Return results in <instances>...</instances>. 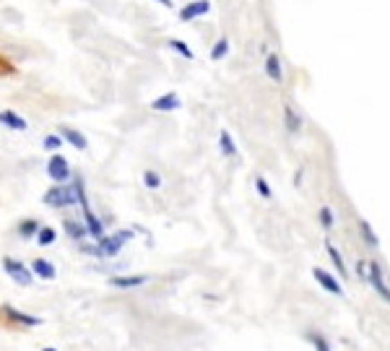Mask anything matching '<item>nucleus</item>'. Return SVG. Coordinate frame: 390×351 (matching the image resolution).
Masks as SVG:
<instances>
[{
	"label": "nucleus",
	"mask_w": 390,
	"mask_h": 351,
	"mask_svg": "<svg viewBox=\"0 0 390 351\" xmlns=\"http://www.w3.org/2000/svg\"><path fill=\"white\" fill-rule=\"evenodd\" d=\"M42 318L29 315V312L16 310L13 305H0V328L8 331H29V328H40Z\"/></svg>",
	"instance_id": "nucleus-1"
},
{
	"label": "nucleus",
	"mask_w": 390,
	"mask_h": 351,
	"mask_svg": "<svg viewBox=\"0 0 390 351\" xmlns=\"http://www.w3.org/2000/svg\"><path fill=\"white\" fill-rule=\"evenodd\" d=\"M135 237L133 229H117V232H112V234H104L99 242H96V258H117L120 252H123V248L130 242V239Z\"/></svg>",
	"instance_id": "nucleus-2"
},
{
	"label": "nucleus",
	"mask_w": 390,
	"mask_h": 351,
	"mask_svg": "<svg viewBox=\"0 0 390 351\" xmlns=\"http://www.w3.org/2000/svg\"><path fill=\"white\" fill-rule=\"evenodd\" d=\"M42 203L47 208H55V211H62V208H71V206H78V200H76V190L73 185H52L44 190V196H42Z\"/></svg>",
	"instance_id": "nucleus-3"
},
{
	"label": "nucleus",
	"mask_w": 390,
	"mask_h": 351,
	"mask_svg": "<svg viewBox=\"0 0 390 351\" xmlns=\"http://www.w3.org/2000/svg\"><path fill=\"white\" fill-rule=\"evenodd\" d=\"M0 266H3L6 276H8L16 286H31V284H34V276H31L29 266H26V263H21L19 258H13V255H3Z\"/></svg>",
	"instance_id": "nucleus-4"
},
{
	"label": "nucleus",
	"mask_w": 390,
	"mask_h": 351,
	"mask_svg": "<svg viewBox=\"0 0 390 351\" xmlns=\"http://www.w3.org/2000/svg\"><path fill=\"white\" fill-rule=\"evenodd\" d=\"M47 177H50L55 185H68L73 177V169L68 164V159L62 154H52L47 159Z\"/></svg>",
	"instance_id": "nucleus-5"
},
{
	"label": "nucleus",
	"mask_w": 390,
	"mask_h": 351,
	"mask_svg": "<svg viewBox=\"0 0 390 351\" xmlns=\"http://www.w3.org/2000/svg\"><path fill=\"white\" fill-rule=\"evenodd\" d=\"M312 279L318 281V286L323 291H328L333 297H346V286H344V281H339V276H333L330 271L325 268H312Z\"/></svg>",
	"instance_id": "nucleus-6"
},
{
	"label": "nucleus",
	"mask_w": 390,
	"mask_h": 351,
	"mask_svg": "<svg viewBox=\"0 0 390 351\" xmlns=\"http://www.w3.org/2000/svg\"><path fill=\"white\" fill-rule=\"evenodd\" d=\"M367 281L372 284V289L378 291V297H380L385 305H390V286H388V281H385V273H382L380 268V263L378 260H367Z\"/></svg>",
	"instance_id": "nucleus-7"
},
{
	"label": "nucleus",
	"mask_w": 390,
	"mask_h": 351,
	"mask_svg": "<svg viewBox=\"0 0 390 351\" xmlns=\"http://www.w3.org/2000/svg\"><path fill=\"white\" fill-rule=\"evenodd\" d=\"M151 281L149 273H120V276H110V286L117 291H133L141 289Z\"/></svg>",
	"instance_id": "nucleus-8"
},
{
	"label": "nucleus",
	"mask_w": 390,
	"mask_h": 351,
	"mask_svg": "<svg viewBox=\"0 0 390 351\" xmlns=\"http://www.w3.org/2000/svg\"><path fill=\"white\" fill-rule=\"evenodd\" d=\"M58 135L62 138V144L73 146L76 151H86V148H89V138H86L78 128H68V125H62L60 130H58Z\"/></svg>",
	"instance_id": "nucleus-9"
},
{
	"label": "nucleus",
	"mask_w": 390,
	"mask_h": 351,
	"mask_svg": "<svg viewBox=\"0 0 390 351\" xmlns=\"http://www.w3.org/2000/svg\"><path fill=\"white\" fill-rule=\"evenodd\" d=\"M81 214H83V227H86V232H89V237H92L94 242H99V239L107 234L104 221L94 214V208H86V211H81Z\"/></svg>",
	"instance_id": "nucleus-10"
},
{
	"label": "nucleus",
	"mask_w": 390,
	"mask_h": 351,
	"mask_svg": "<svg viewBox=\"0 0 390 351\" xmlns=\"http://www.w3.org/2000/svg\"><path fill=\"white\" fill-rule=\"evenodd\" d=\"M62 232H65V237L71 242H78V245H83V239H89V232H86L83 221H78V219H62Z\"/></svg>",
	"instance_id": "nucleus-11"
},
{
	"label": "nucleus",
	"mask_w": 390,
	"mask_h": 351,
	"mask_svg": "<svg viewBox=\"0 0 390 351\" xmlns=\"http://www.w3.org/2000/svg\"><path fill=\"white\" fill-rule=\"evenodd\" d=\"M29 271H31V276H34V279H42V281H55V279H58V268L52 266L50 260H44V258H34V260H31Z\"/></svg>",
	"instance_id": "nucleus-12"
},
{
	"label": "nucleus",
	"mask_w": 390,
	"mask_h": 351,
	"mask_svg": "<svg viewBox=\"0 0 390 351\" xmlns=\"http://www.w3.org/2000/svg\"><path fill=\"white\" fill-rule=\"evenodd\" d=\"M208 13H211V0H193L185 8H180V21H195Z\"/></svg>",
	"instance_id": "nucleus-13"
},
{
	"label": "nucleus",
	"mask_w": 390,
	"mask_h": 351,
	"mask_svg": "<svg viewBox=\"0 0 390 351\" xmlns=\"http://www.w3.org/2000/svg\"><path fill=\"white\" fill-rule=\"evenodd\" d=\"M180 107H183V99H180L177 92H167L151 102V110H154V112H175Z\"/></svg>",
	"instance_id": "nucleus-14"
},
{
	"label": "nucleus",
	"mask_w": 390,
	"mask_h": 351,
	"mask_svg": "<svg viewBox=\"0 0 390 351\" xmlns=\"http://www.w3.org/2000/svg\"><path fill=\"white\" fill-rule=\"evenodd\" d=\"M0 125H3V128H8V130H13V133H24V130H29V123H26L19 112H13V110H0Z\"/></svg>",
	"instance_id": "nucleus-15"
},
{
	"label": "nucleus",
	"mask_w": 390,
	"mask_h": 351,
	"mask_svg": "<svg viewBox=\"0 0 390 351\" xmlns=\"http://www.w3.org/2000/svg\"><path fill=\"white\" fill-rule=\"evenodd\" d=\"M325 252H328V258L333 260V266H336V271H339V279L341 281L349 279V268H346V263H344V255H341L339 248H336L330 239H325Z\"/></svg>",
	"instance_id": "nucleus-16"
},
{
	"label": "nucleus",
	"mask_w": 390,
	"mask_h": 351,
	"mask_svg": "<svg viewBox=\"0 0 390 351\" xmlns=\"http://www.w3.org/2000/svg\"><path fill=\"white\" fill-rule=\"evenodd\" d=\"M40 227H42L40 219H34V216L21 219L19 224H16V234H19L21 239H34L37 237V232H40Z\"/></svg>",
	"instance_id": "nucleus-17"
},
{
	"label": "nucleus",
	"mask_w": 390,
	"mask_h": 351,
	"mask_svg": "<svg viewBox=\"0 0 390 351\" xmlns=\"http://www.w3.org/2000/svg\"><path fill=\"white\" fill-rule=\"evenodd\" d=\"M266 76L276 83L284 81V68H281V58H278L276 52H268L266 55Z\"/></svg>",
	"instance_id": "nucleus-18"
},
{
	"label": "nucleus",
	"mask_w": 390,
	"mask_h": 351,
	"mask_svg": "<svg viewBox=\"0 0 390 351\" xmlns=\"http://www.w3.org/2000/svg\"><path fill=\"white\" fill-rule=\"evenodd\" d=\"M284 125H287L289 135H297L302 130V117H299L291 104H284Z\"/></svg>",
	"instance_id": "nucleus-19"
},
{
	"label": "nucleus",
	"mask_w": 390,
	"mask_h": 351,
	"mask_svg": "<svg viewBox=\"0 0 390 351\" xmlns=\"http://www.w3.org/2000/svg\"><path fill=\"white\" fill-rule=\"evenodd\" d=\"M219 151H221L226 159L237 156V144H235V138H232V133H229L226 128H221V130H219Z\"/></svg>",
	"instance_id": "nucleus-20"
},
{
	"label": "nucleus",
	"mask_w": 390,
	"mask_h": 351,
	"mask_svg": "<svg viewBox=\"0 0 390 351\" xmlns=\"http://www.w3.org/2000/svg\"><path fill=\"white\" fill-rule=\"evenodd\" d=\"M359 234H362V239L367 242V248H380V237L375 234V229H372V224L367 221V219H359Z\"/></svg>",
	"instance_id": "nucleus-21"
},
{
	"label": "nucleus",
	"mask_w": 390,
	"mask_h": 351,
	"mask_svg": "<svg viewBox=\"0 0 390 351\" xmlns=\"http://www.w3.org/2000/svg\"><path fill=\"white\" fill-rule=\"evenodd\" d=\"M305 339H307L310 343H312V349L315 351H333V343L325 339V333L320 331H307L305 333Z\"/></svg>",
	"instance_id": "nucleus-22"
},
{
	"label": "nucleus",
	"mask_w": 390,
	"mask_h": 351,
	"mask_svg": "<svg viewBox=\"0 0 390 351\" xmlns=\"http://www.w3.org/2000/svg\"><path fill=\"white\" fill-rule=\"evenodd\" d=\"M34 239H37L40 248H50V245H55V239H58V232H55V227H50V224H42Z\"/></svg>",
	"instance_id": "nucleus-23"
},
{
	"label": "nucleus",
	"mask_w": 390,
	"mask_h": 351,
	"mask_svg": "<svg viewBox=\"0 0 390 351\" xmlns=\"http://www.w3.org/2000/svg\"><path fill=\"white\" fill-rule=\"evenodd\" d=\"M229 47H232V44H229V37H219V40L214 42V47H211V52H208V55H211V60H224L226 55H229Z\"/></svg>",
	"instance_id": "nucleus-24"
},
{
	"label": "nucleus",
	"mask_w": 390,
	"mask_h": 351,
	"mask_svg": "<svg viewBox=\"0 0 390 351\" xmlns=\"http://www.w3.org/2000/svg\"><path fill=\"white\" fill-rule=\"evenodd\" d=\"M318 224L323 227V232H330V229L336 227V214H333V208H330V206H320Z\"/></svg>",
	"instance_id": "nucleus-25"
},
{
	"label": "nucleus",
	"mask_w": 390,
	"mask_h": 351,
	"mask_svg": "<svg viewBox=\"0 0 390 351\" xmlns=\"http://www.w3.org/2000/svg\"><path fill=\"white\" fill-rule=\"evenodd\" d=\"M141 180H144V187L146 190H159L162 187V175L156 172V169H144V175H141Z\"/></svg>",
	"instance_id": "nucleus-26"
},
{
	"label": "nucleus",
	"mask_w": 390,
	"mask_h": 351,
	"mask_svg": "<svg viewBox=\"0 0 390 351\" xmlns=\"http://www.w3.org/2000/svg\"><path fill=\"white\" fill-rule=\"evenodd\" d=\"M169 50H175L180 58H185V60H193L195 58V52L190 50V44L183 40H169Z\"/></svg>",
	"instance_id": "nucleus-27"
},
{
	"label": "nucleus",
	"mask_w": 390,
	"mask_h": 351,
	"mask_svg": "<svg viewBox=\"0 0 390 351\" xmlns=\"http://www.w3.org/2000/svg\"><path fill=\"white\" fill-rule=\"evenodd\" d=\"M42 146L47 148V151H52V154H58L62 148V138L58 133H47L44 135V141H42Z\"/></svg>",
	"instance_id": "nucleus-28"
},
{
	"label": "nucleus",
	"mask_w": 390,
	"mask_h": 351,
	"mask_svg": "<svg viewBox=\"0 0 390 351\" xmlns=\"http://www.w3.org/2000/svg\"><path fill=\"white\" fill-rule=\"evenodd\" d=\"M255 190H257V196L266 198V200L273 198V190H271V185H268V180L263 175H255Z\"/></svg>",
	"instance_id": "nucleus-29"
},
{
	"label": "nucleus",
	"mask_w": 390,
	"mask_h": 351,
	"mask_svg": "<svg viewBox=\"0 0 390 351\" xmlns=\"http://www.w3.org/2000/svg\"><path fill=\"white\" fill-rule=\"evenodd\" d=\"M13 73H16V65L6 55H0V76H13Z\"/></svg>",
	"instance_id": "nucleus-30"
},
{
	"label": "nucleus",
	"mask_w": 390,
	"mask_h": 351,
	"mask_svg": "<svg viewBox=\"0 0 390 351\" xmlns=\"http://www.w3.org/2000/svg\"><path fill=\"white\" fill-rule=\"evenodd\" d=\"M367 260H357V276H359L362 281H367Z\"/></svg>",
	"instance_id": "nucleus-31"
},
{
	"label": "nucleus",
	"mask_w": 390,
	"mask_h": 351,
	"mask_svg": "<svg viewBox=\"0 0 390 351\" xmlns=\"http://www.w3.org/2000/svg\"><path fill=\"white\" fill-rule=\"evenodd\" d=\"M159 3H162L164 8H175V3H172V0H159Z\"/></svg>",
	"instance_id": "nucleus-32"
},
{
	"label": "nucleus",
	"mask_w": 390,
	"mask_h": 351,
	"mask_svg": "<svg viewBox=\"0 0 390 351\" xmlns=\"http://www.w3.org/2000/svg\"><path fill=\"white\" fill-rule=\"evenodd\" d=\"M42 351H58V349H52V346H47V349H42Z\"/></svg>",
	"instance_id": "nucleus-33"
}]
</instances>
